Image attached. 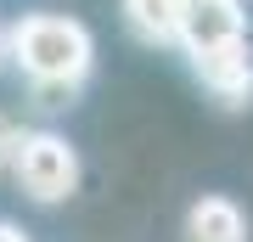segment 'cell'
<instances>
[{"mask_svg":"<svg viewBox=\"0 0 253 242\" xmlns=\"http://www.w3.org/2000/svg\"><path fill=\"white\" fill-rule=\"evenodd\" d=\"M6 51L28 79H34L45 107H68V96L79 90V79L90 73L96 40L79 17H56V11H34L6 34Z\"/></svg>","mask_w":253,"mask_h":242,"instance_id":"1","label":"cell"},{"mask_svg":"<svg viewBox=\"0 0 253 242\" xmlns=\"http://www.w3.org/2000/svg\"><path fill=\"white\" fill-rule=\"evenodd\" d=\"M11 158H17V180L34 203H62L73 186H79V152L51 130L17 135L11 141Z\"/></svg>","mask_w":253,"mask_h":242,"instance_id":"2","label":"cell"},{"mask_svg":"<svg viewBox=\"0 0 253 242\" xmlns=\"http://www.w3.org/2000/svg\"><path fill=\"white\" fill-rule=\"evenodd\" d=\"M186 56H191V73H197L225 107H248L253 101V51H248V34L225 40V45H208V51H186Z\"/></svg>","mask_w":253,"mask_h":242,"instance_id":"3","label":"cell"},{"mask_svg":"<svg viewBox=\"0 0 253 242\" xmlns=\"http://www.w3.org/2000/svg\"><path fill=\"white\" fill-rule=\"evenodd\" d=\"M242 34H248L242 0H186V11H180V45L186 51H208V45H225Z\"/></svg>","mask_w":253,"mask_h":242,"instance_id":"4","label":"cell"},{"mask_svg":"<svg viewBox=\"0 0 253 242\" xmlns=\"http://www.w3.org/2000/svg\"><path fill=\"white\" fill-rule=\"evenodd\" d=\"M186 242H248V214L231 197H197L186 214Z\"/></svg>","mask_w":253,"mask_h":242,"instance_id":"5","label":"cell"},{"mask_svg":"<svg viewBox=\"0 0 253 242\" xmlns=\"http://www.w3.org/2000/svg\"><path fill=\"white\" fill-rule=\"evenodd\" d=\"M180 11H186V0H124V23L135 28L146 45L180 40Z\"/></svg>","mask_w":253,"mask_h":242,"instance_id":"6","label":"cell"},{"mask_svg":"<svg viewBox=\"0 0 253 242\" xmlns=\"http://www.w3.org/2000/svg\"><path fill=\"white\" fill-rule=\"evenodd\" d=\"M0 242H28V237H23V231H17L11 220H0Z\"/></svg>","mask_w":253,"mask_h":242,"instance_id":"7","label":"cell"},{"mask_svg":"<svg viewBox=\"0 0 253 242\" xmlns=\"http://www.w3.org/2000/svg\"><path fill=\"white\" fill-rule=\"evenodd\" d=\"M0 56H6V28H0Z\"/></svg>","mask_w":253,"mask_h":242,"instance_id":"8","label":"cell"},{"mask_svg":"<svg viewBox=\"0 0 253 242\" xmlns=\"http://www.w3.org/2000/svg\"><path fill=\"white\" fill-rule=\"evenodd\" d=\"M0 158H6V146H0Z\"/></svg>","mask_w":253,"mask_h":242,"instance_id":"9","label":"cell"}]
</instances>
